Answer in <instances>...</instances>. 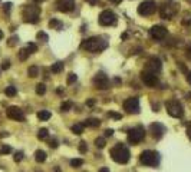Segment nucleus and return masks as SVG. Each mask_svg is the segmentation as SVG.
Listing matches in <instances>:
<instances>
[{
  "label": "nucleus",
  "mask_w": 191,
  "mask_h": 172,
  "mask_svg": "<svg viewBox=\"0 0 191 172\" xmlns=\"http://www.w3.org/2000/svg\"><path fill=\"white\" fill-rule=\"evenodd\" d=\"M167 34H168V30H167L164 26L155 25V26H152V27L150 29V36L154 39V40H157V42L164 40V39L167 38Z\"/></svg>",
  "instance_id": "nucleus-11"
},
{
  "label": "nucleus",
  "mask_w": 191,
  "mask_h": 172,
  "mask_svg": "<svg viewBox=\"0 0 191 172\" xmlns=\"http://www.w3.org/2000/svg\"><path fill=\"white\" fill-rule=\"evenodd\" d=\"M187 58H188V59H191V46L187 49Z\"/></svg>",
  "instance_id": "nucleus-48"
},
{
  "label": "nucleus",
  "mask_w": 191,
  "mask_h": 172,
  "mask_svg": "<svg viewBox=\"0 0 191 172\" xmlns=\"http://www.w3.org/2000/svg\"><path fill=\"white\" fill-rule=\"evenodd\" d=\"M93 103H95V101H93V99H91V101H88V102H86V105H88V106H92Z\"/></svg>",
  "instance_id": "nucleus-49"
},
{
  "label": "nucleus",
  "mask_w": 191,
  "mask_h": 172,
  "mask_svg": "<svg viewBox=\"0 0 191 172\" xmlns=\"http://www.w3.org/2000/svg\"><path fill=\"white\" fill-rule=\"evenodd\" d=\"M124 109L127 114H131V115H137L139 114V101H138V98H128L127 101L124 102Z\"/></svg>",
  "instance_id": "nucleus-9"
},
{
  "label": "nucleus",
  "mask_w": 191,
  "mask_h": 172,
  "mask_svg": "<svg viewBox=\"0 0 191 172\" xmlns=\"http://www.w3.org/2000/svg\"><path fill=\"white\" fill-rule=\"evenodd\" d=\"M29 52H27V49H26V47H23V49H20V50H19V59H20V60H26V59L29 58Z\"/></svg>",
  "instance_id": "nucleus-25"
},
{
  "label": "nucleus",
  "mask_w": 191,
  "mask_h": 172,
  "mask_svg": "<svg viewBox=\"0 0 191 172\" xmlns=\"http://www.w3.org/2000/svg\"><path fill=\"white\" fill-rule=\"evenodd\" d=\"M26 49H27V52H29V53H35V52H38V46H36L35 43H27Z\"/></svg>",
  "instance_id": "nucleus-33"
},
{
  "label": "nucleus",
  "mask_w": 191,
  "mask_h": 172,
  "mask_svg": "<svg viewBox=\"0 0 191 172\" xmlns=\"http://www.w3.org/2000/svg\"><path fill=\"white\" fill-rule=\"evenodd\" d=\"M9 67H10V62H9V60H4L3 65H2V69H3V70H7Z\"/></svg>",
  "instance_id": "nucleus-40"
},
{
  "label": "nucleus",
  "mask_w": 191,
  "mask_h": 172,
  "mask_svg": "<svg viewBox=\"0 0 191 172\" xmlns=\"http://www.w3.org/2000/svg\"><path fill=\"white\" fill-rule=\"evenodd\" d=\"M10 152H12V148L9 146V145H3V146L0 148V154H2V155H7Z\"/></svg>",
  "instance_id": "nucleus-31"
},
{
  "label": "nucleus",
  "mask_w": 191,
  "mask_h": 172,
  "mask_svg": "<svg viewBox=\"0 0 191 172\" xmlns=\"http://www.w3.org/2000/svg\"><path fill=\"white\" fill-rule=\"evenodd\" d=\"M114 135V129H106L105 130V136H112Z\"/></svg>",
  "instance_id": "nucleus-45"
},
{
  "label": "nucleus",
  "mask_w": 191,
  "mask_h": 172,
  "mask_svg": "<svg viewBox=\"0 0 191 172\" xmlns=\"http://www.w3.org/2000/svg\"><path fill=\"white\" fill-rule=\"evenodd\" d=\"M49 146H50V148H58V141H56V139H53V141H50Z\"/></svg>",
  "instance_id": "nucleus-42"
},
{
  "label": "nucleus",
  "mask_w": 191,
  "mask_h": 172,
  "mask_svg": "<svg viewBox=\"0 0 191 172\" xmlns=\"http://www.w3.org/2000/svg\"><path fill=\"white\" fill-rule=\"evenodd\" d=\"M83 129H85L83 123H76V125L72 126V132H73L75 135H81L83 132Z\"/></svg>",
  "instance_id": "nucleus-24"
},
{
  "label": "nucleus",
  "mask_w": 191,
  "mask_h": 172,
  "mask_svg": "<svg viewBox=\"0 0 191 172\" xmlns=\"http://www.w3.org/2000/svg\"><path fill=\"white\" fill-rule=\"evenodd\" d=\"M17 40H19V39H17V36H12V38L9 39L7 45H9V46H15V45L17 43Z\"/></svg>",
  "instance_id": "nucleus-38"
},
{
  "label": "nucleus",
  "mask_w": 191,
  "mask_h": 172,
  "mask_svg": "<svg viewBox=\"0 0 191 172\" xmlns=\"http://www.w3.org/2000/svg\"><path fill=\"white\" fill-rule=\"evenodd\" d=\"M33 2H38V3H39V2H43V0H33Z\"/></svg>",
  "instance_id": "nucleus-53"
},
{
  "label": "nucleus",
  "mask_w": 191,
  "mask_h": 172,
  "mask_svg": "<svg viewBox=\"0 0 191 172\" xmlns=\"http://www.w3.org/2000/svg\"><path fill=\"white\" fill-rule=\"evenodd\" d=\"M76 79H78L76 73H73V72H72V73H69V75H68V85H72L73 82H76Z\"/></svg>",
  "instance_id": "nucleus-32"
},
{
  "label": "nucleus",
  "mask_w": 191,
  "mask_h": 172,
  "mask_svg": "<svg viewBox=\"0 0 191 172\" xmlns=\"http://www.w3.org/2000/svg\"><path fill=\"white\" fill-rule=\"evenodd\" d=\"M49 27L50 29H56V30H62L63 25H62V22H59L56 20V19H52V20L49 22Z\"/></svg>",
  "instance_id": "nucleus-20"
},
{
  "label": "nucleus",
  "mask_w": 191,
  "mask_h": 172,
  "mask_svg": "<svg viewBox=\"0 0 191 172\" xmlns=\"http://www.w3.org/2000/svg\"><path fill=\"white\" fill-rule=\"evenodd\" d=\"M35 159L38 164H42V162H45L46 161V152L42 151V149H38V151L35 152Z\"/></svg>",
  "instance_id": "nucleus-19"
},
{
  "label": "nucleus",
  "mask_w": 191,
  "mask_h": 172,
  "mask_svg": "<svg viewBox=\"0 0 191 172\" xmlns=\"http://www.w3.org/2000/svg\"><path fill=\"white\" fill-rule=\"evenodd\" d=\"M38 39H39V40H42V42H48V40H49V36H48L45 32H39V33H38Z\"/></svg>",
  "instance_id": "nucleus-36"
},
{
  "label": "nucleus",
  "mask_w": 191,
  "mask_h": 172,
  "mask_svg": "<svg viewBox=\"0 0 191 172\" xmlns=\"http://www.w3.org/2000/svg\"><path fill=\"white\" fill-rule=\"evenodd\" d=\"M150 132H151L154 139H161L164 132H165V128H164V125H161L160 122H154V123L150 125Z\"/></svg>",
  "instance_id": "nucleus-14"
},
{
  "label": "nucleus",
  "mask_w": 191,
  "mask_h": 172,
  "mask_svg": "<svg viewBox=\"0 0 191 172\" xmlns=\"http://www.w3.org/2000/svg\"><path fill=\"white\" fill-rule=\"evenodd\" d=\"M27 73H29L30 78H36V76L39 75V69H38V66H30V67H29V70H27Z\"/></svg>",
  "instance_id": "nucleus-27"
},
{
  "label": "nucleus",
  "mask_w": 191,
  "mask_h": 172,
  "mask_svg": "<svg viewBox=\"0 0 191 172\" xmlns=\"http://www.w3.org/2000/svg\"><path fill=\"white\" fill-rule=\"evenodd\" d=\"M108 46V42L102 38H98V36H93V38H89L86 40H83L82 43V49L86 52H91V53H98V52H102L104 49H106Z\"/></svg>",
  "instance_id": "nucleus-1"
},
{
  "label": "nucleus",
  "mask_w": 191,
  "mask_h": 172,
  "mask_svg": "<svg viewBox=\"0 0 191 172\" xmlns=\"http://www.w3.org/2000/svg\"><path fill=\"white\" fill-rule=\"evenodd\" d=\"M82 165H83V161L79 159V158L71 161V166H73V168H79V166H82Z\"/></svg>",
  "instance_id": "nucleus-30"
},
{
  "label": "nucleus",
  "mask_w": 191,
  "mask_h": 172,
  "mask_svg": "<svg viewBox=\"0 0 191 172\" xmlns=\"http://www.w3.org/2000/svg\"><path fill=\"white\" fill-rule=\"evenodd\" d=\"M165 109H167V114L172 118H183V115H184L183 105H181L180 101H177V99L167 101L165 102Z\"/></svg>",
  "instance_id": "nucleus-5"
},
{
  "label": "nucleus",
  "mask_w": 191,
  "mask_h": 172,
  "mask_svg": "<svg viewBox=\"0 0 191 172\" xmlns=\"http://www.w3.org/2000/svg\"><path fill=\"white\" fill-rule=\"evenodd\" d=\"M2 39H3V32L0 30V40H2Z\"/></svg>",
  "instance_id": "nucleus-52"
},
{
  "label": "nucleus",
  "mask_w": 191,
  "mask_h": 172,
  "mask_svg": "<svg viewBox=\"0 0 191 172\" xmlns=\"http://www.w3.org/2000/svg\"><path fill=\"white\" fill-rule=\"evenodd\" d=\"M160 70H161V60L157 58H151L145 66V72H150V73L157 75V72H160Z\"/></svg>",
  "instance_id": "nucleus-16"
},
{
  "label": "nucleus",
  "mask_w": 191,
  "mask_h": 172,
  "mask_svg": "<svg viewBox=\"0 0 191 172\" xmlns=\"http://www.w3.org/2000/svg\"><path fill=\"white\" fill-rule=\"evenodd\" d=\"M6 115H7V118L13 119V121L25 122V114H23V110H22L20 108H17V106H9L7 109H6Z\"/></svg>",
  "instance_id": "nucleus-13"
},
{
  "label": "nucleus",
  "mask_w": 191,
  "mask_h": 172,
  "mask_svg": "<svg viewBox=\"0 0 191 172\" xmlns=\"http://www.w3.org/2000/svg\"><path fill=\"white\" fill-rule=\"evenodd\" d=\"M4 93L7 95V96H15L17 93V89L15 86H7V88L4 89Z\"/></svg>",
  "instance_id": "nucleus-26"
},
{
  "label": "nucleus",
  "mask_w": 191,
  "mask_h": 172,
  "mask_svg": "<svg viewBox=\"0 0 191 172\" xmlns=\"http://www.w3.org/2000/svg\"><path fill=\"white\" fill-rule=\"evenodd\" d=\"M72 106H73V103H72L71 101H66V102H63L62 105H60V110H63V112H68V110L71 109Z\"/></svg>",
  "instance_id": "nucleus-28"
},
{
  "label": "nucleus",
  "mask_w": 191,
  "mask_h": 172,
  "mask_svg": "<svg viewBox=\"0 0 191 172\" xmlns=\"http://www.w3.org/2000/svg\"><path fill=\"white\" fill-rule=\"evenodd\" d=\"M56 7H58L59 12L68 13L73 10L75 7V0H56Z\"/></svg>",
  "instance_id": "nucleus-15"
},
{
  "label": "nucleus",
  "mask_w": 191,
  "mask_h": 172,
  "mask_svg": "<svg viewBox=\"0 0 191 172\" xmlns=\"http://www.w3.org/2000/svg\"><path fill=\"white\" fill-rule=\"evenodd\" d=\"M10 7H12V3H6V4H4V12L9 13V12H10Z\"/></svg>",
  "instance_id": "nucleus-43"
},
{
  "label": "nucleus",
  "mask_w": 191,
  "mask_h": 172,
  "mask_svg": "<svg viewBox=\"0 0 191 172\" xmlns=\"http://www.w3.org/2000/svg\"><path fill=\"white\" fill-rule=\"evenodd\" d=\"M99 125H101V122L96 118H88L83 122V126H89V128H96V126H99Z\"/></svg>",
  "instance_id": "nucleus-18"
},
{
  "label": "nucleus",
  "mask_w": 191,
  "mask_h": 172,
  "mask_svg": "<svg viewBox=\"0 0 191 172\" xmlns=\"http://www.w3.org/2000/svg\"><path fill=\"white\" fill-rule=\"evenodd\" d=\"M95 145L98 148H105V145H106V142H105L104 138H96L95 139Z\"/></svg>",
  "instance_id": "nucleus-35"
},
{
  "label": "nucleus",
  "mask_w": 191,
  "mask_h": 172,
  "mask_svg": "<svg viewBox=\"0 0 191 172\" xmlns=\"http://www.w3.org/2000/svg\"><path fill=\"white\" fill-rule=\"evenodd\" d=\"M39 16H40V7L39 6H25L23 10H22V17H23V22L26 23H38L39 22Z\"/></svg>",
  "instance_id": "nucleus-3"
},
{
  "label": "nucleus",
  "mask_w": 191,
  "mask_h": 172,
  "mask_svg": "<svg viewBox=\"0 0 191 172\" xmlns=\"http://www.w3.org/2000/svg\"><path fill=\"white\" fill-rule=\"evenodd\" d=\"M157 10V3L154 0H144L139 6H138V13L141 16H151Z\"/></svg>",
  "instance_id": "nucleus-8"
},
{
  "label": "nucleus",
  "mask_w": 191,
  "mask_h": 172,
  "mask_svg": "<svg viewBox=\"0 0 191 172\" xmlns=\"http://www.w3.org/2000/svg\"><path fill=\"white\" fill-rule=\"evenodd\" d=\"M144 138H145V129L142 126H135V128L128 130L127 139H128V142L131 145H138Z\"/></svg>",
  "instance_id": "nucleus-6"
},
{
  "label": "nucleus",
  "mask_w": 191,
  "mask_h": 172,
  "mask_svg": "<svg viewBox=\"0 0 191 172\" xmlns=\"http://www.w3.org/2000/svg\"><path fill=\"white\" fill-rule=\"evenodd\" d=\"M183 23H184V25L191 23V16H190V14H187V16H185V19H183Z\"/></svg>",
  "instance_id": "nucleus-41"
},
{
  "label": "nucleus",
  "mask_w": 191,
  "mask_h": 172,
  "mask_svg": "<svg viewBox=\"0 0 191 172\" xmlns=\"http://www.w3.org/2000/svg\"><path fill=\"white\" fill-rule=\"evenodd\" d=\"M50 116H52V115H50L49 110H40V112H38L39 121H49Z\"/></svg>",
  "instance_id": "nucleus-21"
},
{
  "label": "nucleus",
  "mask_w": 191,
  "mask_h": 172,
  "mask_svg": "<svg viewBox=\"0 0 191 172\" xmlns=\"http://www.w3.org/2000/svg\"><path fill=\"white\" fill-rule=\"evenodd\" d=\"M98 172H109V169L106 168V166H104V168H101V169H99V171H98Z\"/></svg>",
  "instance_id": "nucleus-50"
},
{
  "label": "nucleus",
  "mask_w": 191,
  "mask_h": 172,
  "mask_svg": "<svg viewBox=\"0 0 191 172\" xmlns=\"http://www.w3.org/2000/svg\"><path fill=\"white\" fill-rule=\"evenodd\" d=\"M187 2H188V3H191V0H187Z\"/></svg>",
  "instance_id": "nucleus-54"
},
{
  "label": "nucleus",
  "mask_w": 191,
  "mask_h": 172,
  "mask_svg": "<svg viewBox=\"0 0 191 172\" xmlns=\"http://www.w3.org/2000/svg\"><path fill=\"white\" fill-rule=\"evenodd\" d=\"M187 136L191 141V123H188V126H187Z\"/></svg>",
  "instance_id": "nucleus-44"
},
{
  "label": "nucleus",
  "mask_w": 191,
  "mask_h": 172,
  "mask_svg": "<svg viewBox=\"0 0 191 172\" xmlns=\"http://www.w3.org/2000/svg\"><path fill=\"white\" fill-rule=\"evenodd\" d=\"M111 2H112V3H116V4H118V3H121L122 0H111Z\"/></svg>",
  "instance_id": "nucleus-51"
},
{
  "label": "nucleus",
  "mask_w": 191,
  "mask_h": 172,
  "mask_svg": "<svg viewBox=\"0 0 191 172\" xmlns=\"http://www.w3.org/2000/svg\"><path fill=\"white\" fill-rule=\"evenodd\" d=\"M36 93H38V95H45L46 93V86L43 83H39L38 86H36Z\"/></svg>",
  "instance_id": "nucleus-29"
},
{
  "label": "nucleus",
  "mask_w": 191,
  "mask_h": 172,
  "mask_svg": "<svg viewBox=\"0 0 191 172\" xmlns=\"http://www.w3.org/2000/svg\"><path fill=\"white\" fill-rule=\"evenodd\" d=\"M98 20H99V25L102 26H112L116 23V14L112 10H104L99 14Z\"/></svg>",
  "instance_id": "nucleus-10"
},
{
  "label": "nucleus",
  "mask_w": 191,
  "mask_h": 172,
  "mask_svg": "<svg viewBox=\"0 0 191 172\" xmlns=\"http://www.w3.org/2000/svg\"><path fill=\"white\" fill-rule=\"evenodd\" d=\"M93 85L101 90H105V89L109 88V78L105 75L104 72H98L95 78H93Z\"/></svg>",
  "instance_id": "nucleus-12"
},
{
  "label": "nucleus",
  "mask_w": 191,
  "mask_h": 172,
  "mask_svg": "<svg viewBox=\"0 0 191 172\" xmlns=\"http://www.w3.org/2000/svg\"><path fill=\"white\" fill-rule=\"evenodd\" d=\"M108 116L109 118H114V119H121V118H122V115L116 114V112H108Z\"/></svg>",
  "instance_id": "nucleus-39"
},
{
  "label": "nucleus",
  "mask_w": 191,
  "mask_h": 172,
  "mask_svg": "<svg viewBox=\"0 0 191 172\" xmlns=\"http://www.w3.org/2000/svg\"><path fill=\"white\" fill-rule=\"evenodd\" d=\"M48 136H49V130L46 129V128H42V129H39L38 139H40V141H45V139H48Z\"/></svg>",
  "instance_id": "nucleus-23"
},
{
  "label": "nucleus",
  "mask_w": 191,
  "mask_h": 172,
  "mask_svg": "<svg viewBox=\"0 0 191 172\" xmlns=\"http://www.w3.org/2000/svg\"><path fill=\"white\" fill-rule=\"evenodd\" d=\"M139 162L142 165H145V166H157L160 164V155H158V152L155 151H144L141 152V155H139Z\"/></svg>",
  "instance_id": "nucleus-4"
},
{
  "label": "nucleus",
  "mask_w": 191,
  "mask_h": 172,
  "mask_svg": "<svg viewBox=\"0 0 191 172\" xmlns=\"http://www.w3.org/2000/svg\"><path fill=\"white\" fill-rule=\"evenodd\" d=\"M187 82L190 83V86H191V72H188L187 73Z\"/></svg>",
  "instance_id": "nucleus-47"
},
{
  "label": "nucleus",
  "mask_w": 191,
  "mask_h": 172,
  "mask_svg": "<svg viewBox=\"0 0 191 172\" xmlns=\"http://www.w3.org/2000/svg\"><path fill=\"white\" fill-rule=\"evenodd\" d=\"M141 79H142V82H144L147 86H150V88H154V86H157V83H158L157 75H154V73H150V72H145V70L141 73Z\"/></svg>",
  "instance_id": "nucleus-17"
},
{
  "label": "nucleus",
  "mask_w": 191,
  "mask_h": 172,
  "mask_svg": "<svg viewBox=\"0 0 191 172\" xmlns=\"http://www.w3.org/2000/svg\"><path fill=\"white\" fill-rule=\"evenodd\" d=\"M85 2H88V3L92 4V6H95V4L99 3V0H85Z\"/></svg>",
  "instance_id": "nucleus-46"
},
{
  "label": "nucleus",
  "mask_w": 191,
  "mask_h": 172,
  "mask_svg": "<svg viewBox=\"0 0 191 172\" xmlns=\"http://www.w3.org/2000/svg\"><path fill=\"white\" fill-rule=\"evenodd\" d=\"M175 13H177V4L171 0L164 2L160 7V14H161L162 19H171V17L175 16Z\"/></svg>",
  "instance_id": "nucleus-7"
},
{
  "label": "nucleus",
  "mask_w": 191,
  "mask_h": 172,
  "mask_svg": "<svg viewBox=\"0 0 191 172\" xmlns=\"http://www.w3.org/2000/svg\"><path fill=\"white\" fill-rule=\"evenodd\" d=\"M50 70L53 72V73H59V72L63 70V62H55L50 67Z\"/></svg>",
  "instance_id": "nucleus-22"
},
{
  "label": "nucleus",
  "mask_w": 191,
  "mask_h": 172,
  "mask_svg": "<svg viewBox=\"0 0 191 172\" xmlns=\"http://www.w3.org/2000/svg\"><path fill=\"white\" fill-rule=\"evenodd\" d=\"M13 159H15V162H20V161L23 159V152H22V151L16 152V154L13 155Z\"/></svg>",
  "instance_id": "nucleus-37"
},
{
  "label": "nucleus",
  "mask_w": 191,
  "mask_h": 172,
  "mask_svg": "<svg viewBox=\"0 0 191 172\" xmlns=\"http://www.w3.org/2000/svg\"><path fill=\"white\" fill-rule=\"evenodd\" d=\"M109 155L115 161L116 164H127L131 158V154H129V149L125 146L124 143H116L115 146L111 149Z\"/></svg>",
  "instance_id": "nucleus-2"
},
{
  "label": "nucleus",
  "mask_w": 191,
  "mask_h": 172,
  "mask_svg": "<svg viewBox=\"0 0 191 172\" xmlns=\"http://www.w3.org/2000/svg\"><path fill=\"white\" fill-rule=\"evenodd\" d=\"M79 151H81V154H85V152L88 151V143L85 142V141H81V142H79Z\"/></svg>",
  "instance_id": "nucleus-34"
}]
</instances>
